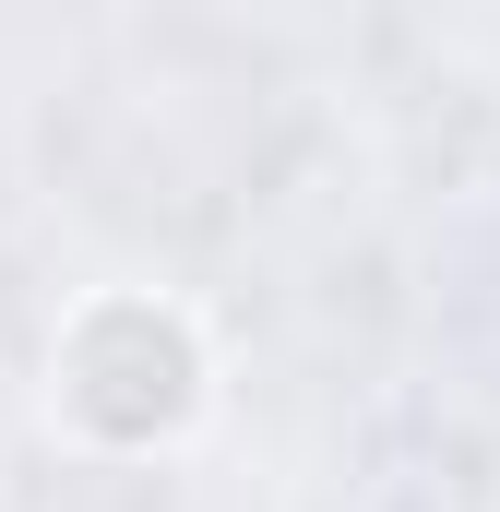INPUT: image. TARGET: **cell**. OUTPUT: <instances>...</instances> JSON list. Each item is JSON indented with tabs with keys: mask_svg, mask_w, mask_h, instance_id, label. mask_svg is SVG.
Segmentation results:
<instances>
[{
	"mask_svg": "<svg viewBox=\"0 0 500 512\" xmlns=\"http://www.w3.org/2000/svg\"><path fill=\"white\" fill-rule=\"evenodd\" d=\"M48 393L96 453H155L203 417V334H191V310H167L143 286H108V298L72 310V334L48 358Z\"/></svg>",
	"mask_w": 500,
	"mask_h": 512,
	"instance_id": "1",
	"label": "cell"
}]
</instances>
